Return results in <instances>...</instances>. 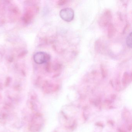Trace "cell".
<instances>
[{"mask_svg": "<svg viewBox=\"0 0 132 132\" xmlns=\"http://www.w3.org/2000/svg\"><path fill=\"white\" fill-rule=\"evenodd\" d=\"M115 28L112 24L110 23L108 25V37L109 38H111L115 33Z\"/></svg>", "mask_w": 132, "mask_h": 132, "instance_id": "277c9868", "label": "cell"}, {"mask_svg": "<svg viewBox=\"0 0 132 132\" xmlns=\"http://www.w3.org/2000/svg\"><path fill=\"white\" fill-rule=\"evenodd\" d=\"M112 18L111 12L109 10H106L100 17L99 24L101 26H105L110 24Z\"/></svg>", "mask_w": 132, "mask_h": 132, "instance_id": "3957f363", "label": "cell"}, {"mask_svg": "<svg viewBox=\"0 0 132 132\" xmlns=\"http://www.w3.org/2000/svg\"><path fill=\"white\" fill-rule=\"evenodd\" d=\"M10 83V78H7L5 83V86H8Z\"/></svg>", "mask_w": 132, "mask_h": 132, "instance_id": "9c48e42d", "label": "cell"}, {"mask_svg": "<svg viewBox=\"0 0 132 132\" xmlns=\"http://www.w3.org/2000/svg\"><path fill=\"white\" fill-rule=\"evenodd\" d=\"M67 2V0H60L58 1V4L59 5H62L65 4Z\"/></svg>", "mask_w": 132, "mask_h": 132, "instance_id": "ba28073f", "label": "cell"}, {"mask_svg": "<svg viewBox=\"0 0 132 132\" xmlns=\"http://www.w3.org/2000/svg\"><path fill=\"white\" fill-rule=\"evenodd\" d=\"M127 46L130 48H132V33L131 32L128 36L126 39Z\"/></svg>", "mask_w": 132, "mask_h": 132, "instance_id": "5b68a950", "label": "cell"}, {"mask_svg": "<svg viewBox=\"0 0 132 132\" xmlns=\"http://www.w3.org/2000/svg\"><path fill=\"white\" fill-rule=\"evenodd\" d=\"M33 58L36 63L41 65L48 62L50 60L51 57L49 54L45 52H38L34 55Z\"/></svg>", "mask_w": 132, "mask_h": 132, "instance_id": "7a4b0ae2", "label": "cell"}, {"mask_svg": "<svg viewBox=\"0 0 132 132\" xmlns=\"http://www.w3.org/2000/svg\"><path fill=\"white\" fill-rule=\"evenodd\" d=\"M101 70L103 76V77H105L107 75V70L105 69L104 67H103V66L102 65H101Z\"/></svg>", "mask_w": 132, "mask_h": 132, "instance_id": "52a82bcc", "label": "cell"}, {"mask_svg": "<svg viewBox=\"0 0 132 132\" xmlns=\"http://www.w3.org/2000/svg\"><path fill=\"white\" fill-rule=\"evenodd\" d=\"M130 77V76L129 75V74L128 72H126L124 73V75L123 78V81L124 84H126L127 83V82L128 81L129 78Z\"/></svg>", "mask_w": 132, "mask_h": 132, "instance_id": "8992f818", "label": "cell"}, {"mask_svg": "<svg viewBox=\"0 0 132 132\" xmlns=\"http://www.w3.org/2000/svg\"><path fill=\"white\" fill-rule=\"evenodd\" d=\"M74 10L71 8H65L60 11V17L66 22H70L72 21L74 19Z\"/></svg>", "mask_w": 132, "mask_h": 132, "instance_id": "6da1fadb", "label": "cell"}]
</instances>
